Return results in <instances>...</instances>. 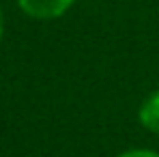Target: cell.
I'll use <instances>...</instances> for the list:
<instances>
[{
    "label": "cell",
    "mask_w": 159,
    "mask_h": 157,
    "mask_svg": "<svg viewBox=\"0 0 159 157\" xmlns=\"http://www.w3.org/2000/svg\"><path fill=\"white\" fill-rule=\"evenodd\" d=\"M17 2H20V7L26 15L37 17V20L60 17L73 4V0H17Z\"/></svg>",
    "instance_id": "cell-1"
},
{
    "label": "cell",
    "mask_w": 159,
    "mask_h": 157,
    "mask_svg": "<svg viewBox=\"0 0 159 157\" xmlns=\"http://www.w3.org/2000/svg\"><path fill=\"white\" fill-rule=\"evenodd\" d=\"M138 116H140V123H142L148 131L159 133V90L153 93L144 104L140 105Z\"/></svg>",
    "instance_id": "cell-2"
},
{
    "label": "cell",
    "mask_w": 159,
    "mask_h": 157,
    "mask_svg": "<svg viewBox=\"0 0 159 157\" xmlns=\"http://www.w3.org/2000/svg\"><path fill=\"white\" fill-rule=\"evenodd\" d=\"M118 157H159L157 153H153V151H127V153H123V155H118Z\"/></svg>",
    "instance_id": "cell-3"
},
{
    "label": "cell",
    "mask_w": 159,
    "mask_h": 157,
    "mask_svg": "<svg viewBox=\"0 0 159 157\" xmlns=\"http://www.w3.org/2000/svg\"><path fill=\"white\" fill-rule=\"evenodd\" d=\"M2 32H4V15H2V9H0V39H2Z\"/></svg>",
    "instance_id": "cell-4"
}]
</instances>
